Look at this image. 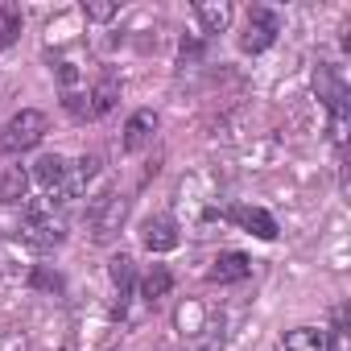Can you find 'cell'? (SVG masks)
Masks as SVG:
<instances>
[{"label": "cell", "mask_w": 351, "mask_h": 351, "mask_svg": "<svg viewBox=\"0 0 351 351\" xmlns=\"http://www.w3.org/2000/svg\"><path fill=\"white\" fill-rule=\"evenodd\" d=\"M232 219H236L244 232H252L256 240H277V219H273L269 211H261V207H236Z\"/></svg>", "instance_id": "obj_9"}, {"label": "cell", "mask_w": 351, "mask_h": 351, "mask_svg": "<svg viewBox=\"0 0 351 351\" xmlns=\"http://www.w3.org/2000/svg\"><path fill=\"white\" fill-rule=\"evenodd\" d=\"M95 169H99V161L95 157H79L75 165H66V173H62V186H58V203H71V199H79L83 191H87V182L95 178Z\"/></svg>", "instance_id": "obj_7"}, {"label": "cell", "mask_w": 351, "mask_h": 351, "mask_svg": "<svg viewBox=\"0 0 351 351\" xmlns=\"http://www.w3.org/2000/svg\"><path fill=\"white\" fill-rule=\"evenodd\" d=\"M62 219H54L50 211H29L25 219H21V240L29 244V248H38V252H50V248H58L62 244Z\"/></svg>", "instance_id": "obj_2"}, {"label": "cell", "mask_w": 351, "mask_h": 351, "mask_svg": "<svg viewBox=\"0 0 351 351\" xmlns=\"http://www.w3.org/2000/svg\"><path fill=\"white\" fill-rule=\"evenodd\" d=\"M195 17H199L203 34H223L232 25V5H228V0H199Z\"/></svg>", "instance_id": "obj_11"}, {"label": "cell", "mask_w": 351, "mask_h": 351, "mask_svg": "<svg viewBox=\"0 0 351 351\" xmlns=\"http://www.w3.org/2000/svg\"><path fill=\"white\" fill-rule=\"evenodd\" d=\"M178 223H173L169 215H153V219H145V228H141V244L149 248V252H173L178 248Z\"/></svg>", "instance_id": "obj_5"}, {"label": "cell", "mask_w": 351, "mask_h": 351, "mask_svg": "<svg viewBox=\"0 0 351 351\" xmlns=\"http://www.w3.org/2000/svg\"><path fill=\"white\" fill-rule=\"evenodd\" d=\"M244 277H252V261L244 252H219L207 269V281H215V285H232V281H244Z\"/></svg>", "instance_id": "obj_6"}, {"label": "cell", "mask_w": 351, "mask_h": 351, "mask_svg": "<svg viewBox=\"0 0 351 351\" xmlns=\"http://www.w3.org/2000/svg\"><path fill=\"white\" fill-rule=\"evenodd\" d=\"M62 173H66V161H62L58 153H50V157H38V161H34L29 178H34L42 191H58V186H62Z\"/></svg>", "instance_id": "obj_12"}, {"label": "cell", "mask_w": 351, "mask_h": 351, "mask_svg": "<svg viewBox=\"0 0 351 351\" xmlns=\"http://www.w3.org/2000/svg\"><path fill=\"white\" fill-rule=\"evenodd\" d=\"M153 132H157V116L153 112H132L128 124H124V149L128 153H141L153 141Z\"/></svg>", "instance_id": "obj_8"}, {"label": "cell", "mask_w": 351, "mask_h": 351, "mask_svg": "<svg viewBox=\"0 0 351 351\" xmlns=\"http://www.w3.org/2000/svg\"><path fill=\"white\" fill-rule=\"evenodd\" d=\"M0 351H25V339L21 335H5L0 339Z\"/></svg>", "instance_id": "obj_19"}, {"label": "cell", "mask_w": 351, "mask_h": 351, "mask_svg": "<svg viewBox=\"0 0 351 351\" xmlns=\"http://www.w3.org/2000/svg\"><path fill=\"white\" fill-rule=\"evenodd\" d=\"M124 215H128V203H124V199H116V195H104V199L91 207V236H95L99 244H108V240L120 232Z\"/></svg>", "instance_id": "obj_3"}, {"label": "cell", "mask_w": 351, "mask_h": 351, "mask_svg": "<svg viewBox=\"0 0 351 351\" xmlns=\"http://www.w3.org/2000/svg\"><path fill=\"white\" fill-rule=\"evenodd\" d=\"M87 99H91V116H104V112H112V104L120 99V83H116L112 75H104V79L95 83V91H87Z\"/></svg>", "instance_id": "obj_14"}, {"label": "cell", "mask_w": 351, "mask_h": 351, "mask_svg": "<svg viewBox=\"0 0 351 351\" xmlns=\"http://www.w3.org/2000/svg\"><path fill=\"white\" fill-rule=\"evenodd\" d=\"M277 29H281L277 13H269V9H252V13H248V34L240 38V46H244L248 54H261V50H269V46L277 42Z\"/></svg>", "instance_id": "obj_4"}, {"label": "cell", "mask_w": 351, "mask_h": 351, "mask_svg": "<svg viewBox=\"0 0 351 351\" xmlns=\"http://www.w3.org/2000/svg\"><path fill=\"white\" fill-rule=\"evenodd\" d=\"M25 186H29V173H21V169H9L5 178H0V203H17V199L25 195Z\"/></svg>", "instance_id": "obj_17"}, {"label": "cell", "mask_w": 351, "mask_h": 351, "mask_svg": "<svg viewBox=\"0 0 351 351\" xmlns=\"http://www.w3.org/2000/svg\"><path fill=\"white\" fill-rule=\"evenodd\" d=\"M169 289H173V277H169L165 265H153V269L145 273V281H141V298H145V302H157V298H165Z\"/></svg>", "instance_id": "obj_15"}, {"label": "cell", "mask_w": 351, "mask_h": 351, "mask_svg": "<svg viewBox=\"0 0 351 351\" xmlns=\"http://www.w3.org/2000/svg\"><path fill=\"white\" fill-rule=\"evenodd\" d=\"M108 277H112V285H116L120 314H124V306H128V298H132V281H136V269H132V261H128V256H112V265H108Z\"/></svg>", "instance_id": "obj_13"}, {"label": "cell", "mask_w": 351, "mask_h": 351, "mask_svg": "<svg viewBox=\"0 0 351 351\" xmlns=\"http://www.w3.org/2000/svg\"><path fill=\"white\" fill-rule=\"evenodd\" d=\"M281 351H330V335L322 326H293L281 339Z\"/></svg>", "instance_id": "obj_10"}, {"label": "cell", "mask_w": 351, "mask_h": 351, "mask_svg": "<svg viewBox=\"0 0 351 351\" xmlns=\"http://www.w3.org/2000/svg\"><path fill=\"white\" fill-rule=\"evenodd\" d=\"M21 38V13L13 5H0V50H9Z\"/></svg>", "instance_id": "obj_16"}, {"label": "cell", "mask_w": 351, "mask_h": 351, "mask_svg": "<svg viewBox=\"0 0 351 351\" xmlns=\"http://www.w3.org/2000/svg\"><path fill=\"white\" fill-rule=\"evenodd\" d=\"M46 128H50L46 112H38V108H21L5 128H0V149H5V153H25V149L42 145Z\"/></svg>", "instance_id": "obj_1"}, {"label": "cell", "mask_w": 351, "mask_h": 351, "mask_svg": "<svg viewBox=\"0 0 351 351\" xmlns=\"http://www.w3.org/2000/svg\"><path fill=\"white\" fill-rule=\"evenodd\" d=\"M91 21H112L120 13V5H112V0H87V9H83Z\"/></svg>", "instance_id": "obj_18"}]
</instances>
